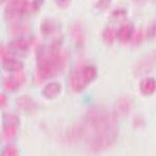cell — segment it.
Here are the masks:
<instances>
[{"label": "cell", "instance_id": "obj_4", "mask_svg": "<svg viewBox=\"0 0 156 156\" xmlns=\"http://www.w3.org/2000/svg\"><path fill=\"white\" fill-rule=\"evenodd\" d=\"M31 10V4L27 0H10L4 10V16L9 20H16Z\"/></svg>", "mask_w": 156, "mask_h": 156}, {"label": "cell", "instance_id": "obj_1", "mask_svg": "<svg viewBox=\"0 0 156 156\" xmlns=\"http://www.w3.org/2000/svg\"><path fill=\"white\" fill-rule=\"evenodd\" d=\"M115 113L109 112L102 105H94L86 112L83 126L85 139L93 152H101L109 149L116 143L119 127Z\"/></svg>", "mask_w": 156, "mask_h": 156}, {"label": "cell", "instance_id": "obj_20", "mask_svg": "<svg viewBox=\"0 0 156 156\" xmlns=\"http://www.w3.org/2000/svg\"><path fill=\"white\" fill-rule=\"evenodd\" d=\"M112 0H98L95 4V8L99 11H105L111 6Z\"/></svg>", "mask_w": 156, "mask_h": 156}, {"label": "cell", "instance_id": "obj_28", "mask_svg": "<svg viewBox=\"0 0 156 156\" xmlns=\"http://www.w3.org/2000/svg\"><path fill=\"white\" fill-rule=\"evenodd\" d=\"M7 97H6V95L4 94H1L0 95V105H1V107H4L7 104Z\"/></svg>", "mask_w": 156, "mask_h": 156}, {"label": "cell", "instance_id": "obj_29", "mask_svg": "<svg viewBox=\"0 0 156 156\" xmlns=\"http://www.w3.org/2000/svg\"><path fill=\"white\" fill-rule=\"evenodd\" d=\"M0 1H1V4H2V3H4L5 0H0Z\"/></svg>", "mask_w": 156, "mask_h": 156}, {"label": "cell", "instance_id": "obj_26", "mask_svg": "<svg viewBox=\"0 0 156 156\" xmlns=\"http://www.w3.org/2000/svg\"><path fill=\"white\" fill-rule=\"evenodd\" d=\"M54 1L58 7L62 8V9L68 8L71 3V0H54Z\"/></svg>", "mask_w": 156, "mask_h": 156}, {"label": "cell", "instance_id": "obj_16", "mask_svg": "<svg viewBox=\"0 0 156 156\" xmlns=\"http://www.w3.org/2000/svg\"><path fill=\"white\" fill-rule=\"evenodd\" d=\"M61 90H62V86L60 83L58 82H51L43 88L41 94L47 100H52L60 94Z\"/></svg>", "mask_w": 156, "mask_h": 156}, {"label": "cell", "instance_id": "obj_19", "mask_svg": "<svg viewBox=\"0 0 156 156\" xmlns=\"http://www.w3.org/2000/svg\"><path fill=\"white\" fill-rule=\"evenodd\" d=\"M28 26L24 24H20V23H16L13 26L11 27V32L15 35H21L23 33H26L28 31Z\"/></svg>", "mask_w": 156, "mask_h": 156}, {"label": "cell", "instance_id": "obj_23", "mask_svg": "<svg viewBox=\"0 0 156 156\" xmlns=\"http://www.w3.org/2000/svg\"><path fill=\"white\" fill-rule=\"evenodd\" d=\"M147 37L150 40H156V22L149 26L147 31Z\"/></svg>", "mask_w": 156, "mask_h": 156}, {"label": "cell", "instance_id": "obj_27", "mask_svg": "<svg viewBox=\"0 0 156 156\" xmlns=\"http://www.w3.org/2000/svg\"><path fill=\"white\" fill-rule=\"evenodd\" d=\"M44 0H34L33 3H31V11H37L39 8L41 6Z\"/></svg>", "mask_w": 156, "mask_h": 156}, {"label": "cell", "instance_id": "obj_13", "mask_svg": "<svg viewBox=\"0 0 156 156\" xmlns=\"http://www.w3.org/2000/svg\"><path fill=\"white\" fill-rule=\"evenodd\" d=\"M60 29V25L52 19H45L41 23L40 30L41 34L45 37H50L58 32Z\"/></svg>", "mask_w": 156, "mask_h": 156}, {"label": "cell", "instance_id": "obj_21", "mask_svg": "<svg viewBox=\"0 0 156 156\" xmlns=\"http://www.w3.org/2000/svg\"><path fill=\"white\" fill-rule=\"evenodd\" d=\"M3 156H16L18 155V150L14 146H7L5 147L2 152Z\"/></svg>", "mask_w": 156, "mask_h": 156}, {"label": "cell", "instance_id": "obj_15", "mask_svg": "<svg viewBox=\"0 0 156 156\" xmlns=\"http://www.w3.org/2000/svg\"><path fill=\"white\" fill-rule=\"evenodd\" d=\"M32 41L26 38H18L12 41L9 44V47L13 51L16 52H26L29 50L30 47L31 45Z\"/></svg>", "mask_w": 156, "mask_h": 156}, {"label": "cell", "instance_id": "obj_24", "mask_svg": "<svg viewBox=\"0 0 156 156\" xmlns=\"http://www.w3.org/2000/svg\"><path fill=\"white\" fill-rule=\"evenodd\" d=\"M126 16V11L124 9H116L112 12V17L114 20H120V19L124 18Z\"/></svg>", "mask_w": 156, "mask_h": 156}, {"label": "cell", "instance_id": "obj_22", "mask_svg": "<svg viewBox=\"0 0 156 156\" xmlns=\"http://www.w3.org/2000/svg\"><path fill=\"white\" fill-rule=\"evenodd\" d=\"M144 34L142 30H138L133 38V43L134 45H139L144 41Z\"/></svg>", "mask_w": 156, "mask_h": 156}, {"label": "cell", "instance_id": "obj_9", "mask_svg": "<svg viewBox=\"0 0 156 156\" xmlns=\"http://www.w3.org/2000/svg\"><path fill=\"white\" fill-rule=\"evenodd\" d=\"M133 108V103L130 97L127 95L121 96L117 99L115 103L114 107V113L116 116H127L132 112Z\"/></svg>", "mask_w": 156, "mask_h": 156}, {"label": "cell", "instance_id": "obj_5", "mask_svg": "<svg viewBox=\"0 0 156 156\" xmlns=\"http://www.w3.org/2000/svg\"><path fill=\"white\" fill-rule=\"evenodd\" d=\"M20 118L13 113H4L3 116V133L4 138L12 139L15 138L20 127Z\"/></svg>", "mask_w": 156, "mask_h": 156}, {"label": "cell", "instance_id": "obj_18", "mask_svg": "<svg viewBox=\"0 0 156 156\" xmlns=\"http://www.w3.org/2000/svg\"><path fill=\"white\" fill-rule=\"evenodd\" d=\"M116 37V31L112 27H106L102 32V40L107 46H112Z\"/></svg>", "mask_w": 156, "mask_h": 156}, {"label": "cell", "instance_id": "obj_11", "mask_svg": "<svg viewBox=\"0 0 156 156\" xmlns=\"http://www.w3.org/2000/svg\"><path fill=\"white\" fill-rule=\"evenodd\" d=\"M66 138L68 141L71 143H76L85 138V129L83 123L76 124L70 127L66 134Z\"/></svg>", "mask_w": 156, "mask_h": 156}, {"label": "cell", "instance_id": "obj_8", "mask_svg": "<svg viewBox=\"0 0 156 156\" xmlns=\"http://www.w3.org/2000/svg\"><path fill=\"white\" fill-rule=\"evenodd\" d=\"M26 81V75L23 73H14L13 75L6 78L4 81V87L8 92H14L23 86Z\"/></svg>", "mask_w": 156, "mask_h": 156}, {"label": "cell", "instance_id": "obj_3", "mask_svg": "<svg viewBox=\"0 0 156 156\" xmlns=\"http://www.w3.org/2000/svg\"><path fill=\"white\" fill-rule=\"evenodd\" d=\"M97 77V69L91 64H80L69 75V85L73 92L80 93Z\"/></svg>", "mask_w": 156, "mask_h": 156}, {"label": "cell", "instance_id": "obj_14", "mask_svg": "<svg viewBox=\"0 0 156 156\" xmlns=\"http://www.w3.org/2000/svg\"><path fill=\"white\" fill-rule=\"evenodd\" d=\"M23 62L17 59L8 57L2 59V68L9 73H17L23 69Z\"/></svg>", "mask_w": 156, "mask_h": 156}, {"label": "cell", "instance_id": "obj_12", "mask_svg": "<svg viewBox=\"0 0 156 156\" xmlns=\"http://www.w3.org/2000/svg\"><path fill=\"white\" fill-rule=\"evenodd\" d=\"M134 28L131 23L124 24L116 30V38L122 43H127L133 37Z\"/></svg>", "mask_w": 156, "mask_h": 156}, {"label": "cell", "instance_id": "obj_10", "mask_svg": "<svg viewBox=\"0 0 156 156\" xmlns=\"http://www.w3.org/2000/svg\"><path fill=\"white\" fill-rule=\"evenodd\" d=\"M15 103L20 109L27 114H34L37 112L38 105L34 99L28 95H21L15 100Z\"/></svg>", "mask_w": 156, "mask_h": 156}, {"label": "cell", "instance_id": "obj_17", "mask_svg": "<svg viewBox=\"0 0 156 156\" xmlns=\"http://www.w3.org/2000/svg\"><path fill=\"white\" fill-rule=\"evenodd\" d=\"M139 89L144 95H152L156 90V80L154 78H146L141 81Z\"/></svg>", "mask_w": 156, "mask_h": 156}, {"label": "cell", "instance_id": "obj_6", "mask_svg": "<svg viewBox=\"0 0 156 156\" xmlns=\"http://www.w3.org/2000/svg\"><path fill=\"white\" fill-rule=\"evenodd\" d=\"M156 64V51L154 53L140 59L136 62L133 69L136 77H141L152 71Z\"/></svg>", "mask_w": 156, "mask_h": 156}, {"label": "cell", "instance_id": "obj_25", "mask_svg": "<svg viewBox=\"0 0 156 156\" xmlns=\"http://www.w3.org/2000/svg\"><path fill=\"white\" fill-rule=\"evenodd\" d=\"M144 126V120L141 116H136L133 119V127L135 128H142Z\"/></svg>", "mask_w": 156, "mask_h": 156}, {"label": "cell", "instance_id": "obj_7", "mask_svg": "<svg viewBox=\"0 0 156 156\" xmlns=\"http://www.w3.org/2000/svg\"><path fill=\"white\" fill-rule=\"evenodd\" d=\"M71 37L74 46L78 50H82L85 45V30L81 22H74L71 28Z\"/></svg>", "mask_w": 156, "mask_h": 156}, {"label": "cell", "instance_id": "obj_2", "mask_svg": "<svg viewBox=\"0 0 156 156\" xmlns=\"http://www.w3.org/2000/svg\"><path fill=\"white\" fill-rule=\"evenodd\" d=\"M61 38H58L49 45L38 47L36 55L37 83L57 76L65 69L68 55L61 49Z\"/></svg>", "mask_w": 156, "mask_h": 156}]
</instances>
